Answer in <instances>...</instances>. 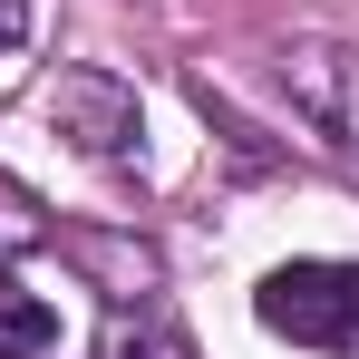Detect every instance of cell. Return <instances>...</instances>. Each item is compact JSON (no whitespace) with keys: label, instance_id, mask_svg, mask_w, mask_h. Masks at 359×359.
Instances as JSON below:
<instances>
[{"label":"cell","instance_id":"cell-2","mask_svg":"<svg viewBox=\"0 0 359 359\" xmlns=\"http://www.w3.org/2000/svg\"><path fill=\"white\" fill-rule=\"evenodd\" d=\"M49 117H59L88 156H126V146H136V97H126L117 78H97V68H78V78L49 88Z\"/></svg>","mask_w":359,"mask_h":359},{"label":"cell","instance_id":"cell-3","mask_svg":"<svg viewBox=\"0 0 359 359\" xmlns=\"http://www.w3.org/2000/svg\"><path fill=\"white\" fill-rule=\"evenodd\" d=\"M292 88H301V107L359 156V59L350 49H292Z\"/></svg>","mask_w":359,"mask_h":359},{"label":"cell","instance_id":"cell-5","mask_svg":"<svg viewBox=\"0 0 359 359\" xmlns=\"http://www.w3.org/2000/svg\"><path fill=\"white\" fill-rule=\"evenodd\" d=\"M49 340H59V311L20 282H0V359H39Z\"/></svg>","mask_w":359,"mask_h":359},{"label":"cell","instance_id":"cell-4","mask_svg":"<svg viewBox=\"0 0 359 359\" xmlns=\"http://www.w3.org/2000/svg\"><path fill=\"white\" fill-rule=\"evenodd\" d=\"M107 359H194V350H184V330L156 311V301H136V311L107 320Z\"/></svg>","mask_w":359,"mask_h":359},{"label":"cell","instance_id":"cell-1","mask_svg":"<svg viewBox=\"0 0 359 359\" xmlns=\"http://www.w3.org/2000/svg\"><path fill=\"white\" fill-rule=\"evenodd\" d=\"M262 330H282L301 350H340L359 340V262H282V272H262Z\"/></svg>","mask_w":359,"mask_h":359}]
</instances>
